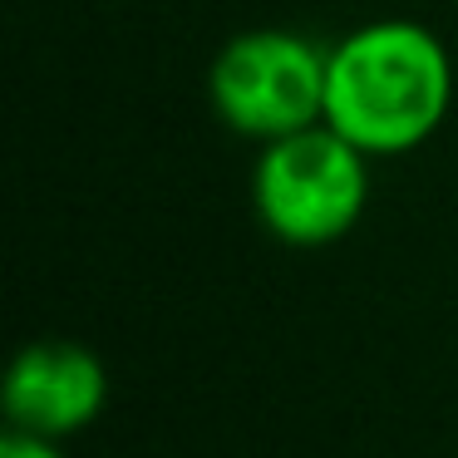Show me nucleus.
I'll return each instance as SVG.
<instances>
[{
    "instance_id": "nucleus-3",
    "label": "nucleus",
    "mask_w": 458,
    "mask_h": 458,
    "mask_svg": "<svg viewBox=\"0 0 458 458\" xmlns=\"http://www.w3.org/2000/svg\"><path fill=\"white\" fill-rule=\"evenodd\" d=\"M208 99L212 114L257 148L310 129L326 119V45L281 25L242 30L212 60Z\"/></svg>"
},
{
    "instance_id": "nucleus-1",
    "label": "nucleus",
    "mask_w": 458,
    "mask_h": 458,
    "mask_svg": "<svg viewBox=\"0 0 458 458\" xmlns=\"http://www.w3.org/2000/svg\"><path fill=\"white\" fill-rule=\"evenodd\" d=\"M454 109V55L428 25L379 15L326 45V119L369 158H404Z\"/></svg>"
},
{
    "instance_id": "nucleus-5",
    "label": "nucleus",
    "mask_w": 458,
    "mask_h": 458,
    "mask_svg": "<svg viewBox=\"0 0 458 458\" xmlns=\"http://www.w3.org/2000/svg\"><path fill=\"white\" fill-rule=\"evenodd\" d=\"M0 458H70V454H64V444H55V438L25 434V428H5V438H0Z\"/></svg>"
},
{
    "instance_id": "nucleus-4",
    "label": "nucleus",
    "mask_w": 458,
    "mask_h": 458,
    "mask_svg": "<svg viewBox=\"0 0 458 458\" xmlns=\"http://www.w3.org/2000/svg\"><path fill=\"white\" fill-rule=\"evenodd\" d=\"M109 404V369L80 340H35L5 369V428L70 444Z\"/></svg>"
},
{
    "instance_id": "nucleus-2",
    "label": "nucleus",
    "mask_w": 458,
    "mask_h": 458,
    "mask_svg": "<svg viewBox=\"0 0 458 458\" xmlns=\"http://www.w3.org/2000/svg\"><path fill=\"white\" fill-rule=\"evenodd\" d=\"M369 208V153L340 139L330 123H310L276 143H261L251 168V212L276 242L301 251L350 237Z\"/></svg>"
}]
</instances>
